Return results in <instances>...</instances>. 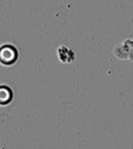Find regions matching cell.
<instances>
[{"label":"cell","mask_w":133,"mask_h":149,"mask_svg":"<svg viewBox=\"0 0 133 149\" xmlns=\"http://www.w3.org/2000/svg\"><path fill=\"white\" fill-rule=\"evenodd\" d=\"M18 57V52L13 46L6 45L0 49V62L5 65H10L15 62Z\"/></svg>","instance_id":"1"},{"label":"cell","mask_w":133,"mask_h":149,"mask_svg":"<svg viewBox=\"0 0 133 149\" xmlns=\"http://www.w3.org/2000/svg\"><path fill=\"white\" fill-rule=\"evenodd\" d=\"M11 100V90L1 86L0 88V104H5Z\"/></svg>","instance_id":"2"}]
</instances>
